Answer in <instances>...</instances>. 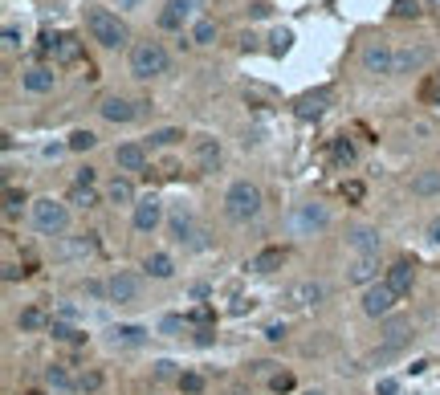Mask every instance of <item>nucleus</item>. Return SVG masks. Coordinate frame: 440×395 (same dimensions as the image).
<instances>
[{
  "label": "nucleus",
  "mask_w": 440,
  "mask_h": 395,
  "mask_svg": "<svg viewBox=\"0 0 440 395\" xmlns=\"http://www.w3.org/2000/svg\"><path fill=\"white\" fill-rule=\"evenodd\" d=\"M212 338H217V330H212V326H200V330H196V343H200V347H208Z\"/></svg>",
  "instance_id": "09e8293b"
},
{
  "label": "nucleus",
  "mask_w": 440,
  "mask_h": 395,
  "mask_svg": "<svg viewBox=\"0 0 440 395\" xmlns=\"http://www.w3.org/2000/svg\"><path fill=\"white\" fill-rule=\"evenodd\" d=\"M114 163H119V172H143V168H147V151H143L139 143H123V147L114 151Z\"/></svg>",
  "instance_id": "aec40b11"
},
{
  "label": "nucleus",
  "mask_w": 440,
  "mask_h": 395,
  "mask_svg": "<svg viewBox=\"0 0 440 395\" xmlns=\"http://www.w3.org/2000/svg\"><path fill=\"white\" fill-rule=\"evenodd\" d=\"M432 61V49L428 45H403L396 49V74H416Z\"/></svg>",
  "instance_id": "6e6552de"
},
{
  "label": "nucleus",
  "mask_w": 440,
  "mask_h": 395,
  "mask_svg": "<svg viewBox=\"0 0 440 395\" xmlns=\"http://www.w3.org/2000/svg\"><path fill=\"white\" fill-rule=\"evenodd\" d=\"M347 245L354 249V257H371V253H379V245H383V236H379V228H367V224H359L347 232Z\"/></svg>",
  "instance_id": "9b49d317"
},
{
  "label": "nucleus",
  "mask_w": 440,
  "mask_h": 395,
  "mask_svg": "<svg viewBox=\"0 0 440 395\" xmlns=\"http://www.w3.org/2000/svg\"><path fill=\"white\" fill-rule=\"evenodd\" d=\"M396 392H399L396 379H379V387H375V395H396Z\"/></svg>",
  "instance_id": "603ef678"
},
{
  "label": "nucleus",
  "mask_w": 440,
  "mask_h": 395,
  "mask_svg": "<svg viewBox=\"0 0 440 395\" xmlns=\"http://www.w3.org/2000/svg\"><path fill=\"white\" fill-rule=\"evenodd\" d=\"M106 298L119 302V306H131L134 298H139V277H134V273H114V277L106 281Z\"/></svg>",
  "instance_id": "9d476101"
},
{
  "label": "nucleus",
  "mask_w": 440,
  "mask_h": 395,
  "mask_svg": "<svg viewBox=\"0 0 440 395\" xmlns=\"http://www.w3.org/2000/svg\"><path fill=\"white\" fill-rule=\"evenodd\" d=\"M379 334H383V354H392L412 338V322H408V318H388Z\"/></svg>",
  "instance_id": "4468645a"
},
{
  "label": "nucleus",
  "mask_w": 440,
  "mask_h": 395,
  "mask_svg": "<svg viewBox=\"0 0 440 395\" xmlns=\"http://www.w3.org/2000/svg\"><path fill=\"white\" fill-rule=\"evenodd\" d=\"M168 65H172V57H168V49L159 41H134L131 45V74L134 78H159V74H168Z\"/></svg>",
  "instance_id": "7ed1b4c3"
},
{
  "label": "nucleus",
  "mask_w": 440,
  "mask_h": 395,
  "mask_svg": "<svg viewBox=\"0 0 440 395\" xmlns=\"http://www.w3.org/2000/svg\"><path fill=\"white\" fill-rule=\"evenodd\" d=\"M53 57H57V65H78V61H82V41H78L74 33H57Z\"/></svg>",
  "instance_id": "6ab92c4d"
},
{
  "label": "nucleus",
  "mask_w": 440,
  "mask_h": 395,
  "mask_svg": "<svg viewBox=\"0 0 440 395\" xmlns=\"http://www.w3.org/2000/svg\"><path fill=\"white\" fill-rule=\"evenodd\" d=\"M388 285H392V294L396 298H408L412 294V285H416V265L412 261H396L392 269H388V277H383Z\"/></svg>",
  "instance_id": "ddd939ff"
},
{
  "label": "nucleus",
  "mask_w": 440,
  "mask_h": 395,
  "mask_svg": "<svg viewBox=\"0 0 440 395\" xmlns=\"http://www.w3.org/2000/svg\"><path fill=\"white\" fill-rule=\"evenodd\" d=\"M428 236H432V241H437V245H440V220H432V228H428Z\"/></svg>",
  "instance_id": "6e6d98bb"
},
{
  "label": "nucleus",
  "mask_w": 440,
  "mask_h": 395,
  "mask_svg": "<svg viewBox=\"0 0 440 395\" xmlns=\"http://www.w3.org/2000/svg\"><path fill=\"white\" fill-rule=\"evenodd\" d=\"M290 224H294V232H298V236H314V232H322V228L330 224V216H326V208H322V204H302V208L294 212Z\"/></svg>",
  "instance_id": "0eeeda50"
},
{
  "label": "nucleus",
  "mask_w": 440,
  "mask_h": 395,
  "mask_svg": "<svg viewBox=\"0 0 440 395\" xmlns=\"http://www.w3.org/2000/svg\"><path fill=\"white\" fill-rule=\"evenodd\" d=\"M179 330H183V318H179V314H168V318H163V334H179Z\"/></svg>",
  "instance_id": "c03bdc74"
},
{
  "label": "nucleus",
  "mask_w": 440,
  "mask_h": 395,
  "mask_svg": "<svg viewBox=\"0 0 440 395\" xmlns=\"http://www.w3.org/2000/svg\"><path fill=\"white\" fill-rule=\"evenodd\" d=\"M86 33L98 45H106V49H119V45L127 41V25H123L110 8H98V4L86 8Z\"/></svg>",
  "instance_id": "f03ea898"
},
{
  "label": "nucleus",
  "mask_w": 440,
  "mask_h": 395,
  "mask_svg": "<svg viewBox=\"0 0 440 395\" xmlns=\"http://www.w3.org/2000/svg\"><path fill=\"white\" fill-rule=\"evenodd\" d=\"M74 183H82V188H94V168H78V179Z\"/></svg>",
  "instance_id": "864d4df0"
},
{
  "label": "nucleus",
  "mask_w": 440,
  "mask_h": 395,
  "mask_svg": "<svg viewBox=\"0 0 440 395\" xmlns=\"http://www.w3.org/2000/svg\"><path fill=\"white\" fill-rule=\"evenodd\" d=\"M326 102H330V90H314V94H302L298 98V106H294V114L298 119H322V110H326Z\"/></svg>",
  "instance_id": "a211bd4d"
},
{
  "label": "nucleus",
  "mask_w": 440,
  "mask_h": 395,
  "mask_svg": "<svg viewBox=\"0 0 440 395\" xmlns=\"http://www.w3.org/2000/svg\"><path fill=\"white\" fill-rule=\"evenodd\" d=\"M416 12H420L416 0H392V17H399V21H403V17H416Z\"/></svg>",
  "instance_id": "a19ab883"
},
{
  "label": "nucleus",
  "mask_w": 440,
  "mask_h": 395,
  "mask_svg": "<svg viewBox=\"0 0 440 395\" xmlns=\"http://www.w3.org/2000/svg\"><path fill=\"white\" fill-rule=\"evenodd\" d=\"M306 395H322V392H306Z\"/></svg>",
  "instance_id": "bf43d9fd"
},
{
  "label": "nucleus",
  "mask_w": 440,
  "mask_h": 395,
  "mask_svg": "<svg viewBox=\"0 0 440 395\" xmlns=\"http://www.w3.org/2000/svg\"><path fill=\"white\" fill-rule=\"evenodd\" d=\"M98 387H102V371H82L78 392H98Z\"/></svg>",
  "instance_id": "58836bf2"
},
{
  "label": "nucleus",
  "mask_w": 440,
  "mask_h": 395,
  "mask_svg": "<svg viewBox=\"0 0 440 395\" xmlns=\"http://www.w3.org/2000/svg\"><path fill=\"white\" fill-rule=\"evenodd\" d=\"M192 4H196V0H168V8L159 12V25H163V29H179L183 17L192 12Z\"/></svg>",
  "instance_id": "a878e982"
},
{
  "label": "nucleus",
  "mask_w": 440,
  "mask_h": 395,
  "mask_svg": "<svg viewBox=\"0 0 440 395\" xmlns=\"http://www.w3.org/2000/svg\"><path fill=\"white\" fill-rule=\"evenodd\" d=\"M396 302H399V298L392 294V285H388V281H375V285H367V290H363V314H367V318H388Z\"/></svg>",
  "instance_id": "39448f33"
},
{
  "label": "nucleus",
  "mask_w": 440,
  "mask_h": 395,
  "mask_svg": "<svg viewBox=\"0 0 440 395\" xmlns=\"http://www.w3.org/2000/svg\"><path fill=\"white\" fill-rule=\"evenodd\" d=\"M192 155H196V163H200V172H217L220 159H224V151H220V143L212 134H200L196 143H192Z\"/></svg>",
  "instance_id": "f8f14e48"
},
{
  "label": "nucleus",
  "mask_w": 440,
  "mask_h": 395,
  "mask_svg": "<svg viewBox=\"0 0 440 395\" xmlns=\"http://www.w3.org/2000/svg\"><path fill=\"white\" fill-rule=\"evenodd\" d=\"M322 298H326V285H322V281H302V285H294V290L286 294V302H290V306H298V310L318 306Z\"/></svg>",
  "instance_id": "2eb2a0df"
},
{
  "label": "nucleus",
  "mask_w": 440,
  "mask_h": 395,
  "mask_svg": "<svg viewBox=\"0 0 440 395\" xmlns=\"http://www.w3.org/2000/svg\"><path fill=\"white\" fill-rule=\"evenodd\" d=\"M269 49H273V53H286V49H290V41H294V33H290V29H277V33H273V37H269Z\"/></svg>",
  "instance_id": "ea45409f"
},
{
  "label": "nucleus",
  "mask_w": 440,
  "mask_h": 395,
  "mask_svg": "<svg viewBox=\"0 0 440 395\" xmlns=\"http://www.w3.org/2000/svg\"><path fill=\"white\" fill-rule=\"evenodd\" d=\"M412 192H416V196H437L440 192V172H420V176L412 179Z\"/></svg>",
  "instance_id": "7c9ffc66"
},
{
  "label": "nucleus",
  "mask_w": 440,
  "mask_h": 395,
  "mask_svg": "<svg viewBox=\"0 0 440 395\" xmlns=\"http://www.w3.org/2000/svg\"><path fill=\"white\" fill-rule=\"evenodd\" d=\"M4 49H21V33H17V25H4Z\"/></svg>",
  "instance_id": "37998d69"
},
{
  "label": "nucleus",
  "mask_w": 440,
  "mask_h": 395,
  "mask_svg": "<svg viewBox=\"0 0 440 395\" xmlns=\"http://www.w3.org/2000/svg\"><path fill=\"white\" fill-rule=\"evenodd\" d=\"M224 216L237 220V224H249V220L261 216V188L249 183V179H237L228 192H224Z\"/></svg>",
  "instance_id": "f257e3e1"
},
{
  "label": "nucleus",
  "mask_w": 440,
  "mask_h": 395,
  "mask_svg": "<svg viewBox=\"0 0 440 395\" xmlns=\"http://www.w3.org/2000/svg\"><path fill=\"white\" fill-rule=\"evenodd\" d=\"M70 204H78V208H94V204H98V196H94V188L74 183V188H70Z\"/></svg>",
  "instance_id": "72a5a7b5"
},
{
  "label": "nucleus",
  "mask_w": 440,
  "mask_h": 395,
  "mask_svg": "<svg viewBox=\"0 0 440 395\" xmlns=\"http://www.w3.org/2000/svg\"><path fill=\"white\" fill-rule=\"evenodd\" d=\"M25 395H45V392H25Z\"/></svg>",
  "instance_id": "13d9d810"
},
{
  "label": "nucleus",
  "mask_w": 440,
  "mask_h": 395,
  "mask_svg": "<svg viewBox=\"0 0 440 395\" xmlns=\"http://www.w3.org/2000/svg\"><path fill=\"white\" fill-rule=\"evenodd\" d=\"M53 82H57V78H53V70H49V65H33V70H25V74H21V86L29 90V94H49Z\"/></svg>",
  "instance_id": "412c9836"
},
{
  "label": "nucleus",
  "mask_w": 440,
  "mask_h": 395,
  "mask_svg": "<svg viewBox=\"0 0 440 395\" xmlns=\"http://www.w3.org/2000/svg\"><path fill=\"white\" fill-rule=\"evenodd\" d=\"M192 322H200V326H208V322H212V306H200V310H192Z\"/></svg>",
  "instance_id": "de8ad7c7"
},
{
  "label": "nucleus",
  "mask_w": 440,
  "mask_h": 395,
  "mask_svg": "<svg viewBox=\"0 0 440 395\" xmlns=\"http://www.w3.org/2000/svg\"><path fill=\"white\" fill-rule=\"evenodd\" d=\"M49 334H53L57 343H78V338H82V330H74L70 322H49Z\"/></svg>",
  "instance_id": "f704fd0d"
},
{
  "label": "nucleus",
  "mask_w": 440,
  "mask_h": 395,
  "mask_svg": "<svg viewBox=\"0 0 440 395\" xmlns=\"http://www.w3.org/2000/svg\"><path fill=\"white\" fill-rule=\"evenodd\" d=\"M428 4H432V8H437V12H440V0H428Z\"/></svg>",
  "instance_id": "4d7b16f0"
},
{
  "label": "nucleus",
  "mask_w": 440,
  "mask_h": 395,
  "mask_svg": "<svg viewBox=\"0 0 440 395\" xmlns=\"http://www.w3.org/2000/svg\"><path fill=\"white\" fill-rule=\"evenodd\" d=\"M168 228H172V241H179V245H200V241H196L200 232H196V224H192L188 212H176V216L168 220Z\"/></svg>",
  "instance_id": "393cba45"
},
{
  "label": "nucleus",
  "mask_w": 440,
  "mask_h": 395,
  "mask_svg": "<svg viewBox=\"0 0 440 395\" xmlns=\"http://www.w3.org/2000/svg\"><path fill=\"white\" fill-rule=\"evenodd\" d=\"M143 269H147L151 277H159V281H168V277L176 273V265H172V257H168V253H151V257L143 261Z\"/></svg>",
  "instance_id": "cd10ccee"
},
{
  "label": "nucleus",
  "mask_w": 440,
  "mask_h": 395,
  "mask_svg": "<svg viewBox=\"0 0 440 395\" xmlns=\"http://www.w3.org/2000/svg\"><path fill=\"white\" fill-rule=\"evenodd\" d=\"M265 338H269V343H281V338H286V326H281V322L265 326Z\"/></svg>",
  "instance_id": "49530a36"
},
{
  "label": "nucleus",
  "mask_w": 440,
  "mask_h": 395,
  "mask_svg": "<svg viewBox=\"0 0 440 395\" xmlns=\"http://www.w3.org/2000/svg\"><path fill=\"white\" fill-rule=\"evenodd\" d=\"M21 204H25V192L4 188V216H17V212H21Z\"/></svg>",
  "instance_id": "e433bc0d"
},
{
  "label": "nucleus",
  "mask_w": 440,
  "mask_h": 395,
  "mask_svg": "<svg viewBox=\"0 0 440 395\" xmlns=\"http://www.w3.org/2000/svg\"><path fill=\"white\" fill-rule=\"evenodd\" d=\"M41 326H49V318H45L41 306H29L17 314V330H41Z\"/></svg>",
  "instance_id": "c85d7f7f"
},
{
  "label": "nucleus",
  "mask_w": 440,
  "mask_h": 395,
  "mask_svg": "<svg viewBox=\"0 0 440 395\" xmlns=\"http://www.w3.org/2000/svg\"><path fill=\"white\" fill-rule=\"evenodd\" d=\"M179 392H183V395H200V392H204V375H196V371L179 375Z\"/></svg>",
  "instance_id": "c9c22d12"
},
{
  "label": "nucleus",
  "mask_w": 440,
  "mask_h": 395,
  "mask_svg": "<svg viewBox=\"0 0 440 395\" xmlns=\"http://www.w3.org/2000/svg\"><path fill=\"white\" fill-rule=\"evenodd\" d=\"M269 387H273L277 395H286L290 387H294V375H286V371H281V375H273V379H269Z\"/></svg>",
  "instance_id": "79ce46f5"
},
{
  "label": "nucleus",
  "mask_w": 440,
  "mask_h": 395,
  "mask_svg": "<svg viewBox=\"0 0 440 395\" xmlns=\"http://www.w3.org/2000/svg\"><path fill=\"white\" fill-rule=\"evenodd\" d=\"M375 273H379V253L354 257V261L347 265V281H354V285H375Z\"/></svg>",
  "instance_id": "f3484780"
},
{
  "label": "nucleus",
  "mask_w": 440,
  "mask_h": 395,
  "mask_svg": "<svg viewBox=\"0 0 440 395\" xmlns=\"http://www.w3.org/2000/svg\"><path fill=\"white\" fill-rule=\"evenodd\" d=\"M82 290H86L90 298H102V294H106V285H98V281H86V285H82Z\"/></svg>",
  "instance_id": "5fc2aeb1"
},
{
  "label": "nucleus",
  "mask_w": 440,
  "mask_h": 395,
  "mask_svg": "<svg viewBox=\"0 0 440 395\" xmlns=\"http://www.w3.org/2000/svg\"><path fill=\"white\" fill-rule=\"evenodd\" d=\"M159 220H163V204H159V196H143V200L134 204V228H139V232H155V228H159Z\"/></svg>",
  "instance_id": "1a4fd4ad"
},
{
  "label": "nucleus",
  "mask_w": 440,
  "mask_h": 395,
  "mask_svg": "<svg viewBox=\"0 0 440 395\" xmlns=\"http://www.w3.org/2000/svg\"><path fill=\"white\" fill-rule=\"evenodd\" d=\"M147 139H151V147H176L179 139H183V131L179 127H159V131H151Z\"/></svg>",
  "instance_id": "473e14b6"
},
{
  "label": "nucleus",
  "mask_w": 440,
  "mask_h": 395,
  "mask_svg": "<svg viewBox=\"0 0 440 395\" xmlns=\"http://www.w3.org/2000/svg\"><path fill=\"white\" fill-rule=\"evenodd\" d=\"M102 119L106 123H131L134 114H139V106L134 102H127V98H119V94H110V98H102Z\"/></svg>",
  "instance_id": "dca6fc26"
},
{
  "label": "nucleus",
  "mask_w": 440,
  "mask_h": 395,
  "mask_svg": "<svg viewBox=\"0 0 440 395\" xmlns=\"http://www.w3.org/2000/svg\"><path fill=\"white\" fill-rule=\"evenodd\" d=\"M286 257H290V253H286L281 245H273V249H261V253L249 261V269H253V273H277V269L286 265Z\"/></svg>",
  "instance_id": "4be33fe9"
},
{
  "label": "nucleus",
  "mask_w": 440,
  "mask_h": 395,
  "mask_svg": "<svg viewBox=\"0 0 440 395\" xmlns=\"http://www.w3.org/2000/svg\"><path fill=\"white\" fill-rule=\"evenodd\" d=\"M363 70L367 74H396V49L388 41H367L363 45Z\"/></svg>",
  "instance_id": "423d86ee"
},
{
  "label": "nucleus",
  "mask_w": 440,
  "mask_h": 395,
  "mask_svg": "<svg viewBox=\"0 0 440 395\" xmlns=\"http://www.w3.org/2000/svg\"><path fill=\"white\" fill-rule=\"evenodd\" d=\"M106 204H139V196H134V183L123 176H114L110 183H106Z\"/></svg>",
  "instance_id": "b1692460"
},
{
  "label": "nucleus",
  "mask_w": 440,
  "mask_h": 395,
  "mask_svg": "<svg viewBox=\"0 0 440 395\" xmlns=\"http://www.w3.org/2000/svg\"><path fill=\"white\" fill-rule=\"evenodd\" d=\"M143 338H147L143 326H114V330H110V343H114V347H139Z\"/></svg>",
  "instance_id": "bb28decb"
},
{
  "label": "nucleus",
  "mask_w": 440,
  "mask_h": 395,
  "mask_svg": "<svg viewBox=\"0 0 440 395\" xmlns=\"http://www.w3.org/2000/svg\"><path fill=\"white\" fill-rule=\"evenodd\" d=\"M25 273H29V269H21V265H4V281H17V277H25Z\"/></svg>",
  "instance_id": "3c124183"
},
{
  "label": "nucleus",
  "mask_w": 440,
  "mask_h": 395,
  "mask_svg": "<svg viewBox=\"0 0 440 395\" xmlns=\"http://www.w3.org/2000/svg\"><path fill=\"white\" fill-rule=\"evenodd\" d=\"M29 216H33V228L45 232V236H61L70 228V208L57 204V200H33Z\"/></svg>",
  "instance_id": "20e7f679"
},
{
  "label": "nucleus",
  "mask_w": 440,
  "mask_h": 395,
  "mask_svg": "<svg viewBox=\"0 0 440 395\" xmlns=\"http://www.w3.org/2000/svg\"><path fill=\"white\" fill-rule=\"evenodd\" d=\"M330 163H334V168H351L354 163L351 139H334V143H330Z\"/></svg>",
  "instance_id": "c756f323"
},
{
  "label": "nucleus",
  "mask_w": 440,
  "mask_h": 395,
  "mask_svg": "<svg viewBox=\"0 0 440 395\" xmlns=\"http://www.w3.org/2000/svg\"><path fill=\"white\" fill-rule=\"evenodd\" d=\"M172 367H176V363H168V358H163V363H155V379H172V375H176Z\"/></svg>",
  "instance_id": "8fccbe9b"
},
{
  "label": "nucleus",
  "mask_w": 440,
  "mask_h": 395,
  "mask_svg": "<svg viewBox=\"0 0 440 395\" xmlns=\"http://www.w3.org/2000/svg\"><path fill=\"white\" fill-rule=\"evenodd\" d=\"M192 41H196V45H212V41H217V21L200 17V21L192 25Z\"/></svg>",
  "instance_id": "2f4dec72"
},
{
  "label": "nucleus",
  "mask_w": 440,
  "mask_h": 395,
  "mask_svg": "<svg viewBox=\"0 0 440 395\" xmlns=\"http://www.w3.org/2000/svg\"><path fill=\"white\" fill-rule=\"evenodd\" d=\"M45 387L53 395H74L78 392V379H70L66 367H45Z\"/></svg>",
  "instance_id": "5701e85b"
},
{
  "label": "nucleus",
  "mask_w": 440,
  "mask_h": 395,
  "mask_svg": "<svg viewBox=\"0 0 440 395\" xmlns=\"http://www.w3.org/2000/svg\"><path fill=\"white\" fill-rule=\"evenodd\" d=\"M98 139H94V131H74L70 134V151H90Z\"/></svg>",
  "instance_id": "4c0bfd02"
},
{
  "label": "nucleus",
  "mask_w": 440,
  "mask_h": 395,
  "mask_svg": "<svg viewBox=\"0 0 440 395\" xmlns=\"http://www.w3.org/2000/svg\"><path fill=\"white\" fill-rule=\"evenodd\" d=\"M424 98H428V102H437V106H440V74H432V82L424 86Z\"/></svg>",
  "instance_id": "a18cd8bd"
}]
</instances>
